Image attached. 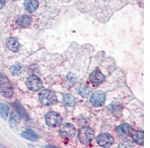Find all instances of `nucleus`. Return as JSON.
Here are the masks:
<instances>
[{
	"label": "nucleus",
	"mask_w": 150,
	"mask_h": 148,
	"mask_svg": "<svg viewBox=\"0 0 150 148\" xmlns=\"http://www.w3.org/2000/svg\"><path fill=\"white\" fill-rule=\"evenodd\" d=\"M11 73L12 75L15 76H18L20 75L22 72V68L19 65H13L10 68Z\"/></svg>",
	"instance_id": "20"
},
{
	"label": "nucleus",
	"mask_w": 150,
	"mask_h": 148,
	"mask_svg": "<svg viewBox=\"0 0 150 148\" xmlns=\"http://www.w3.org/2000/svg\"><path fill=\"white\" fill-rule=\"evenodd\" d=\"M26 85L29 90L32 91H38L43 87V82L38 76L31 75L27 79Z\"/></svg>",
	"instance_id": "5"
},
{
	"label": "nucleus",
	"mask_w": 150,
	"mask_h": 148,
	"mask_svg": "<svg viewBox=\"0 0 150 148\" xmlns=\"http://www.w3.org/2000/svg\"><path fill=\"white\" fill-rule=\"evenodd\" d=\"M0 92L4 97L11 98L14 95V88L10 80L4 73L0 72Z\"/></svg>",
	"instance_id": "1"
},
{
	"label": "nucleus",
	"mask_w": 150,
	"mask_h": 148,
	"mask_svg": "<svg viewBox=\"0 0 150 148\" xmlns=\"http://www.w3.org/2000/svg\"><path fill=\"white\" fill-rule=\"evenodd\" d=\"M9 106L5 103L0 104V115L3 119H7L9 112Z\"/></svg>",
	"instance_id": "19"
},
{
	"label": "nucleus",
	"mask_w": 150,
	"mask_h": 148,
	"mask_svg": "<svg viewBox=\"0 0 150 148\" xmlns=\"http://www.w3.org/2000/svg\"><path fill=\"white\" fill-rule=\"evenodd\" d=\"M40 102L45 106L51 105L56 103L58 98L56 94L51 90L46 89L39 94Z\"/></svg>",
	"instance_id": "3"
},
{
	"label": "nucleus",
	"mask_w": 150,
	"mask_h": 148,
	"mask_svg": "<svg viewBox=\"0 0 150 148\" xmlns=\"http://www.w3.org/2000/svg\"><path fill=\"white\" fill-rule=\"evenodd\" d=\"M45 120L47 125L49 127L55 128L61 125L63 118L58 113L51 111L47 113L45 116Z\"/></svg>",
	"instance_id": "4"
},
{
	"label": "nucleus",
	"mask_w": 150,
	"mask_h": 148,
	"mask_svg": "<svg viewBox=\"0 0 150 148\" xmlns=\"http://www.w3.org/2000/svg\"><path fill=\"white\" fill-rule=\"evenodd\" d=\"M5 4V0H0V9L4 6Z\"/></svg>",
	"instance_id": "21"
},
{
	"label": "nucleus",
	"mask_w": 150,
	"mask_h": 148,
	"mask_svg": "<svg viewBox=\"0 0 150 148\" xmlns=\"http://www.w3.org/2000/svg\"><path fill=\"white\" fill-rule=\"evenodd\" d=\"M31 22L32 18L27 15H23L19 18L17 21V23L19 26L24 28L28 27L31 25Z\"/></svg>",
	"instance_id": "17"
},
{
	"label": "nucleus",
	"mask_w": 150,
	"mask_h": 148,
	"mask_svg": "<svg viewBox=\"0 0 150 148\" xmlns=\"http://www.w3.org/2000/svg\"><path fill=\"white\" fill-rule=\"evenodd\" d=\"M21 121L20 115L16 111H12L11 113L9 123L11 128H15L18 126Z\"/></svg>",
	"instance_id": "12"
},
{
	"label": "nucleus",
	"mask_w": 150,
	"mask_h": 148,
	"mask_svg": "<svg viewBox=\"0 0 150 148\" xmlns=\"http://www.w3.org/2000/svg\"><path fill=\"white\" fill-rule=\"evenodd\" d=\"M132 134V139L139 145H143L144 143V133L141 130L136 131Z\"/></svg>",
	"instance_id": "15"
},
{
	"label": "nucleus",
	"mask_w": 150,
	"mask_h": 148,
	"mask_svg": "<svg viewBox=\"0 0 150 148\" xmlns=\"http://www.w3.org/2000/svg\"><path fill=\"white\" fill-rule=\"evenodd\" d=\"M39 5L38 0H26L24 3L25 9L29 13L34 12Z\"/></svg>",
	"instance_id": "13"
},
{
	"label": "nucleus",
	"mask_w": 150,
	"mask_h": 148,
	"mask_svg": "<svg viewBox=\"0 0 150 148\" xmlns=\"http://www.w3.org/2000/svg\"><path fill=\"white\" fill-rule=\"evenodd\" d=\"M21 135L23 138L30 141H37L39 139V136L37 134L32 130H28L24 131Z\"/></svg>",
	"instance_id": "14"
},
{
	"label": "nucleus",
	"mask_w": 150,
	"mask_h": 148,
	"mask_svg": "<svg viewBox=\"0 0 150 148\" xmlns=\"http://www.w3.org/2000/svg\"><path fill=\"white\" fill-rule=\"evenodd\" d=\"M96 141L100 146L109 148L114 144L115 140L111 134L108 133H102L98 136Z\"/></svg>",
	"instance_id": "7"
},
{
	"label": "nucleus",
	"mask_w": 150,
	"mask_h": 148,
	"mask_svg": "<svg viewBox=\"0 0 150 148\" xmlns=\"http://www.w3.org/2000/svg\"><path fill=\"white\" fill-rule=\"evenodd\" d=\"M60 126L59 133L62 137L70 138L75 136L76 130L73 125L70 123H65Z\"/></svg>",
	"instance_id": "6"
},
{
	"label": "nucleus",
	"mask_w": 150,
	"mask_h": 148,
	"mask_svg": "<svg viewBox=\"0 0 150 148\" xmlns=\"http://www.w3.org/2000/svg\"><path fill=\"white\" fill-rule=\"evenodd\" d=\"M64 103L65 105L69 107H73L76 103V98L75 96L71 94H66L63 96Z\"/></svg>",
	"instance_id": "18"
},
{
	"label": "nucleus",
	"mask_w": 150,
	"mask_h": 148,
	"mask_svg": "<svg viewBox=\"0 0 150 148\" xmlns=\"http://www.w3.org/2000/svg\"><path fill=\"white\" fill-rule=\"evenodd\" d=\"M89 79L94 86H98L105 81V77L100 71L96 70L91 73Z\"/></svg>",
	"instance_id": "10"
},
{
	"label": "nucleus",
	"mask_w": 150,
	"mask_h": 148,
	"mask_svg": "<svg viewBox=\"0 0 150 148\" xmlns=\"http://www.w3.org/2000/svg\"><path fill=\"white\" fill-rule=\"evenodd\" d=\"M91 89L88 85L85 84H80L78 88V93L83 98H87L88 97L91 93Z\"/></svg>",
	"instance_id": "16"
},
{
	"label": "nucleus",
	"mask_w": 150,
	"mask_h": 148,
	"mask_svg": "<svg viewBox=\"0 0 150 148\" xmlns=\"http://www.w3.org/2000/svg\"><path fill=\"white\" fill-rule=\"evenodd\" d=\"M6 44L9 49L15 53L17 52L20 47L19 41L17 38L15 37H11L7 39Z\"/></svg>",
	"instance_id": "11"
},
{
	"label": "nucleus",
	"mask_w": 150,
	"mask_h": 148,
	"mask_svg": "<svg viewBox=\"0 0 150 148\" xmlns=\"http://www.w3.org/2000/svg\"><path fill=\"white\" fill-rule=\"evenodd\" d=\"M133 129L131 125L127 123H124L118 126L116 129V132L118 136L122 138H127L130 136L133 133Z\"/></svg>",
	"instance_id": "9"
},
{
	"label": "nucleus",
	"mask_w": 150,
	"mask_h": 148,
	"mask_svg": "<svg viewBox=\"0 0 150 148\" xmlns=\"http://www.w3.org/2000/svg\"><path fill=\"white\" fill-rule=\"evenodd\" d=\"M95 137V133L92 128L84 126L80 128L78 133V138L81 143L83 145H89Z\"/></svg>",
	"instance_id": "2"
},
{
	"label": "nucleus",
	"mask_w": 150,
	"mask_h": 148,
	"mask_svg": "<svg viewBox=\"0 0 150 148\" xmlns=\"http://www.w3.org/2000/svg\"><path fill=\"white\" fill-rule=\"evenodd\" d=\"M106 100V96L104 92L98 90L94 92L90 98L91 103L96 107H101L104 105Z\"/></svg>",
	"instance_id": "8"
}]
</instances>
